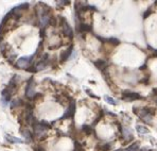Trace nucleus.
I'll use <instances>...</instances> for the list:
<instances>
[{
	"instance_id": "1",
	"label": "nucleus",
	"mask_w": 157,
	"mask_h": 151,
	"mask_svg": "<svg viewBox=\"0 0 157 151\" xmlns=\"http://www.w3.org/2000/svg\"><path fill=\"white\" fill-rule=\"evenodd\" d=\"M34 86H35V81H34L33 77H31V78L27 81L26 90H25L26 97L29 99V100H34V99H37V98H39V97L43 96L40 93H35V90H34Z\"/></svg>"
},
{
	"instance_id": "2",
	"label": "nucleus",
	"mask_w": 157,
	"mask_h": 151,
	"mask_svg": "<svg viewBox=\"0 0 157 151\" xmlns=\"http://www.w3.org/2000/svg\"><path fill=\"white\" fill-rule=\"evenodd\" d=\"M121 99L124 101L128 102H133V101H137V100H144V97L140 94L136 92H132V90H123L121 94Z\"/></svg>"
},
{
	"instance_id": "3",
	"label": "nucleus",
	"mask_w": 157,
	"mask_h": 151,
	"mask_svg": "<svg viewBox=\"0 0 157 151\" xmlns=\"http://www.w3.org/2000/svg\"><path fill=\"white\" fill-rule=\"evenodd\" d=\"M61 19V27H62V32L65 36L69 38H73V30L72 28L70 27V25L67 22L66 18L65 17H59Z\"/></svg>"
},
{
	"instance_id": "4",
	"label": "nucleus",
	"mask_w": 157,
	"mask_h": 151,
	"mask_svg": "<svg viewBox=\"0 0 157 151\" xmlns=\"http://www.w3.org/2000/svg\"><path fill=\"white\" fill-rule=\"evenodd\" d=\"M75 110H77V103H75V100H71V102L68 105V109H67L66 112L64 113V115L61 117V120L73 118L75 117Z\"/></svg>"
},
{
	"instance_id": "5",
	"label": "nucleus",
	"mask_w": 157,
	"mask_h": 151,
	"mask_svg": "<svg viewBox=\"0 0 157 151\" xmlns=\"http://www.w3.org/2000/svg\"><path fill=\"white\" fill-rule=\"evenodd\" d=\"M35 58V54H32L31 57H21L17 60L15 66L17 68H27V65H31L32 64V60Z\"/></svg>"
},
{
	"instance_id": "6",
	"label": "nucleus",
	"mask_w": 157,
	"mask_h": 151,
	"mask_svg": "<svg viewBox=\"0 0 157 151\" xmlns=\"http://www.w3.org/2000/svg\"><path fill=\"white\" fill-rule=\"evenodd\" d=\"M72 53H73V45H69V47L65 51H63L61 53V55H59V62L61 63H65V62H67L70 59Z\"/></svg>"
},
{
	"instance_id": "7",
	"label": "nucleus",
	"mask_w": 157,
	"mask_h": 151,
	"mask_svg": "<svg viewBox=\"0 0 157 151\" xmlns=\"http://www.w3.org/2000/svg\"><path fill=\"white\" fill-rule=\"evenodd\" d=\"M17 78L18 77L16 75L14 76L13 78L9 81V84H8V86H6V89H8L12 95L16 92V90H17V80H16Z\"/></svg>"
},
{
	"instance_id": "8",
	"label": "nucleus",
	"mask_w": 157,
	"mask_h": 151,
	"mask_svg": "<svg viewBox=\"0 0 157 151\" xmlns=\"http://www.w3.org/2000/svg\"><path fill=\"white\" fill-rule=\"evenodd\" d=\"M77 29L80 33H87V32H92V27L91 25H88L86 22H80L77 25Z\"/></svg>"
},
{
	"instance_id": "9",
	"label": "nucleus",
	"mask_w": 157,
	"mask_h": 151,
	"mask_svg": "<svg viewBox=\"0 0 157 151\" xmlns=\"http://www.w3.org/2000/svg\"><path fill=\"white\" fill-rule=\"evenodd\" d=\"M94 65L99 69V70L102 71V73L106 71V68L108 67V63H107V62H106L105 60H101V59L94 61Z\"/></svg>"
},
{
	"instance_id": "10",
	"label": "nucleus",
	"mask_w": 157,
	"mask_h": 151,
	"mask_svg": "<svg viewBox=\"0 0 157 151\" xmlns=\"http://www.w3.org/2000/svg\"><path fill=\"white\" fill-rule=\"evenodd\" d=\"M20 133H21L22 137H24L28 143H30V141H33V135H32L31 131L30 130L26 129V128H21V130H20Z\"/></svg>"
},
{
	"instance_id": "11",
	"label": "nucleus",
	"mask_w": 157,
	"mask_h": 151,
	"mask_svg": "<svg viewBox=\"0 0 157 151\" xmlns=\"http://www.w3.org/2000/svg\"><path fill=\"white\" fill-rule=\"evenodd\" d=\"M6 139L11 144H24L25 141L20 138H17L15 136H12V135H6Z\"/></svg>"
},
{
	"instance_id": "12",
	"label": "nucleus",
	"mask_w": 157,
	"mask_h": 151,
	"mask_svg": "<svg viewBox=\"0 0 157 151\" xmlns=\"http://www.w3.org/2000/svg\"><path fill=\"white\" fill-rule=\"evenodd\" d=\"M105 43L109 44V45L114 46V47H117V46L120 45L121 42H120V39L117 38H108L105 39Z\"/></svg>"
},
{
	"instance_id": "13",
	"label": "nucleus",
	"mask_w": 157,
	"mask_h": 151,
	"mask_svg": "<svg viewBox=\"0 0 157 151\" xmlns=\"http://www.w3.org/2000/svg\"><path fill=\"white\" fill-rule=\"evenodd\" d=\"M20 105H25L24 103V100L20 98H17V99H14V100L11 101V109H15L17 106H20Z\"/></svg>"
},
{
	"instance_id": "14",
	"label": "nucleus",
	"mask_w": 157,
	"mask_h": 151,
	"mask_svg": "<svg viewBox=\"0 0 157 151\" xmlns=\"http://www.w3.org/2000/svg\"><path fill=\"white\" fill-rule=\"evenodd\" d=\"M82 131L84 132L86 135H90V134H96L94 133V130L92 129L91 126H89V125H83L82 126Z\"/></svg>"
},
{
	"instance_id": "15",
	"label": "nucleus",
	"mask_w": 157,
	"mask_h": 151,
	"mask_svg": "<svg viewBox=\"0 0 157 151\" xmlns=\"http://www.w3.org/2000/svg\"><path fill=\"white\" fill-rule=\"evenodd\" d=\"M136 131L138 132L139 134H141V135H144V134H149V129H147V127L144 126H141V125H137L136 126Z\"/></svg>"
},
{
	"instance_id": "16",
	"label": "nucleus",
	"mask_w": 157,
	"mask_h": 151,
	"mask_svg": "<svg viewBox=\"0 0 157 151\" xmlns=\"http://www.w3.org/2000/svg\"><path fill=\"white\" fill-rule=\"evenodd\" d=\"M139 150H140V147L138 143H133L125 148V151H139Z\"/></svg>"
},
{
	"instance_id": "17",
	"label": "nucleus",
	"mask_w": 157,
	"mask_h": 151,
	"mask_svg": "<svg viewBox=\"0 0 157 151\" xmlns=\"http://www.w3.org/2000/svg\"><path fill=\"white\" fill-rule=\"evenodd\" d=\"M104 100L107 102L108 104H110V105H117V104H118L117 100H115L113 97L107 96V95H105V96H104Z\"/></svg>"
},
{
	"instance_id": "18",
	"label": "nucleus",
	"mask_w": 157,
	"mask_h": 151,
	"mask_svg": "<svg viewBox=\"0 0 157 151\" xmlns=\"http://www.w3.org/2000/svg\"><path fill=\"white\" fill-rule=\"evenodd\" d=\"M99 148H100L99 150H101V151H109L112 149V145H110L109 143H105V144H103V145L99 146Z\"/></svg>"
},
{
	"instance_id": "19",
	"label": "nucleus",
	"mask_w": 157,
	"mask_h": 151,
	"mask_svg": "<svg viewBox=\"0 0 157 151\" xmlns=\"http://www.w3.org/2000/svg\"><path fill=\"white\" fill-rule=\"evenodd\" d=\"M73 151H84V148H83V146L81 145V144L78 143V141H75V148H73Z\"/></svg>"
},
{
	"instance_id": "20",
	"label": "nucleus",
	"mask_w": 157,
	"mask_h": 151,
	"mask_svg": "<svg viewBox=\"0 0 157 151\" xmlns=\"http://www.w3.org/2000/svg\"><path fill=\"white\" fill-rule=\"evenodd\" d=\"M25 70L29 71V73H37V70H36V67H35V65H34V64L29 65L27 68H25Z\"/></svg>"
},
{
	"instance_id": "21",
	"label": "nucleus",
	"mask_w": 157,
	"mask_h": 151,
	"mask_svg": "<svg viewBox=\"0 0 157 151\" xmlns=\"http://www.w3.org/2000/svg\"><path fill=\"white\" fill-rule=\"evenodd\" d=\"M152 13H153V10H152V8H149V9H147V10L144 13V15H142V18H144V19H147V18L149 17V16L151 15Z\"/></svg>"
},
{
	"instance_id": "22",
	"label": "nucleus",
	"mask_w": 157,
	"mask_h": 151,
	"mask_svg": "<svg viewBox=\"0 0 157 151\" xmlns=\"http://www.w3.org/2000/svg\"><path fill=\"white\" fill-rule=\"evenodd\" d=\"M49 25H51L52 27H55V26L57 25V20H56V18L53 17V16H51V18H50V22H49Z\"/></svg>"
},
{
	"instance_id": "23",
	"label": "nucleus",
	"mask_w": 157,
	"mask_h": 151,
	"mask_svg": "<svg viewBox=\"0 0 157 151\" xmlns=\"http://www.w3.org/2000/svg\"><path fill=\"white\" fill-rule=\"evenodd\" d=\"M85 92H86V94H87V95H89V96H90L91 98H94V99H99V97H98V96H96V95H94V94H92L90 89H85Z\"/></svg>"
},
{
	"instance_id": "24",
	"label": "nucleus",
	"mask_w": 157,
	"mask_h": 151,
	"mask_svg": "<svg viewBox=\"0 0 157 151\" xmlns=\"http://www.w3.org/2000/svg\"><path fill=\"white\" fill-rule=\"evenodd\" d=\"M147 49H150L152 51V57H154V58H157V49H154V48H152L151 46H147Z\"/></svg>"
},
{
	"instance_id": "25",
	"label": "nucleus",
	"mask_w": 157,
	"mask_h": 151,
	"mask_svg": "<svg viewBox=\"0 0 157 151\" xmlns=\"http://www.w3.org/2000/svg\"><path fill=\"white\" fill-rule=\"evenodd\" d=\"M139 83H140V84L147 85L150 83V81H149V79H142V80H139Z\"/></svg>"
},
{
	"instance_id": "26",
	"label": "nucleus",
	"mask_w": 157,
	"mask_h": 151,
	"mask_svg": "<svg viewBox=\"0 0 157 151\" xmlns=\"http://www.w3.org/2000/svg\"><path fill=\"white\" fill-rule=\"evenodd\" d=\"M57 4H61V6H68L69 3H70V1H67V0H65V1H56Z\"/></svg>"
},
{
	"instance_id": "27",
	"label": "nucleus",
	"mask_w": 157,
	"mask_h": 151,
	"mask_svg": "<svg viewBox=\"0 0 157 151\" xmlns=\"http://www.w3.org/2000/svg\"><path fill=\"white\" fill-rule=\"evenodd\" d=\"M39 35H40V38H45L46 35V29H40V32H39Z\"/></svg>"
},
{
	"instance_id": "28",
	"label": "nucleus",
	"mask_w": 157,
	"mask_h": 151,
	"mask_svg": "<svg viewBox=\"0 0 157 151\" xmlns=\"http://www.w3.org/2000/svg\"><path fill=\"white\" fill-rule=\"evenodd\" d=\"M33 150H34V151H46L43 147H40V146H37V147H34V148H33Z\"/></svg>"
},
{
	"instance_id": "29",
	"label": "nucleus",
	"mask_w": 157,
	"mask_h": 151,
	"mask_svg": "<svg viewBox=\"0 0 157 151\" xmlns=\"http://www.w3.org/2000/svg\"><path fill=\"white\" fill-rule=\"evenodd\" d=\"M147 68V63L145 62V63H144V65H142V66H140V67H139V70H145Z\"/></svg>"
},
{
	"instance_id": "30",
	"label": "nucleus",
	"mask_w": 157,
	"mask_h": 151,
	"mask_svg": "<svg viewBox=\"0 0 157 151\" xmlns=\"http://www.w3.org/2000/svg\"><path fill=\"white\" fill-rule=\"evenodd\" d=\"M152 92H153V94L157 97V88H153V90H152Z\"/></svg>"
},
{
	"instance_id": "31",
	"label": "nucleus",
	"mask_w": 157,
	"mask_h": 151,
	"mask_svg": "<svg viewBox=\"0 0 157 151\" xmlns=\"http://www.w3.org/2000/svg\"><path fill=\"white\" fill-rule=\"evenodd\" d=\"M115 151H125V149H117V150H115Z\"/></svg>"
},
{
	"instance_id": "32",
	"label": "nucleus",
	"mask_w": 157,
	"mask_h": 151,
	"mask_svg": "<svg viewBox=\"0 0 157 151\" xmlns=\"http://www.w3.org/2000/svg\"><path fill=\"white\" fill-rule=\"evenodd\" d=\"M155 102H156V104H157V97H156V99H155Z\"/></svg>"
}]
</instances>
